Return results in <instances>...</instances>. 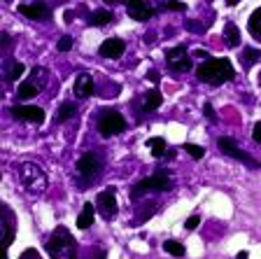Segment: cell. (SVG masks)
<instances>
[{
    "mask_svg": "<svg viewBox=\"0 0 261 259\" xmlns=\"http://www.w3.org/2000/svg\"><path fill=\"white\" fill-rule=\"evenodd\" d=\"M19 12L28 19H35V21H47L51 19V10H49L44 3H31V5H19Z\"/></svg>",
    "mask_w": 261,
    "mask_h": 259,
    "instance_id": "cell-13",
    "label": "cell"
},
{
    "mask_svg": "<svg viewBox=\"0 0 261 259\" xmlns=\"http://www.w3.org/2000/svg\"><path fill=\"white\" fill-rule=\"evenodd\" d=\"M3 217H5V245L10 248L14 241V213L7 205H3Z\"/></svg>",
    "mask_w": 261,
    "mask_h": 259,
    "instance_id": "cell-16",
    "label": "cell"
},
{
    "mask_svg": "<svg viewBox=\"0 0 261 259\" xmlns=\"http://www.w3.org/2000/svg\"><path fill=\"white\" fill-rule=\"evenodd\" d=\"M259 61H261V52H259V49H252V47H245L243 49V56H240L243 68H250V65L259 63Z\"/></svg>",
    "mask_w": 261,
    "mask_h": 259,
    "instance_id": "cell-22",
    "label": "cell"
},
{
    "mask_svg": "<svg viewBox=\"0 0 261 259\" xmlns=\"http://www.w3.org/2000/svg\"><path fill=\"white\" fill-rule=\"evenodd\" d=\"M96 208H98V215L108 222L117 217L119 208H117V194H114V189H103V192L96 196Z\"/></svg>",
    "mask_w": 261,
    "mask_h": 259,
    "instance_id": "cell-9",
    "label": "cell"
},
{
    "mask_svg": "<svg viewBox=\"0 0 261 259\" xmlns=\"http://www.w3.org/2000/svg\"><path fill=\"white\" fill-rule=\"evenodd\" d=\"M166 7H168V10H173V12H182L185 10V3H177V0H166Z\"/></svg>",
    "mask_w": 261,
    "mask_h": 259,
    "instance_id": "cell-30",
    "label": "cell"
},
{
    "mask_svg": "<svg viewBox=\"0 0 261 259\" xmlns=\"http://www.w3.org/2000/svg\"><path fill=\"white\" fill-rule=\"evenodd\" d=\"M147 77H149V80H152V82H159V80H161L156 70H149V73H147Z\"/></svg>",
    "mask_w": 261,
    "mask_h": 259,
    "instance_id": "cell-36",
    "label": "cell"
},
{
    "mask_svg": "<svg viewBox=\"0 0 261 259\" xmlns=\"http://www.w3.org/2000/svg\"><path fill=\"white\" fill-rule=\"evenodd\" d=\"M226 3H228V5H231V7H233V5H238L240 0H226Z\"/></svg>",
    "mask_w": 261,
    "mask_h": 259,
    "instance_id": "cell-38",
    "label": "cell"
},
{
    "mask_svg": "<svg viewBox=\"0 0 261 259\" xmlns=\"http://www.w3.org/2000/svg\"><path fill=\"white\" fill-rule=\"evenodd\" d=\"M126 129V119L121 112L117 110H103L100 117H98V133L103 138H110V135H117Z\"/></svg>",
    "mask_w": 261,
    "mask_h": 259,
    "instance_id": "cell-5",
    "label": "cell"
},
{
    "mask_svg": "<svg viewBox=\"0 0 261 259\" xmlns=\"http://www.w3.org/2000/svg\"><path fill=\"white\" fill-rule=\"evenodd\" d=\"M100 168H103V161H100V157L93 154V152H87V154H82V157L77 159V173H80V178L84 180V182L96 180L98 175H100Z\"/></svg>",
    "mask_w": 261,
    "mask_h": 259,
    "instance_id": "cell-7",
    "label": "cell"
},
{
    "mask_svg": "<svg viewBox=\"0 0 261 259\" xmlns=\"http://www.w3.org/2000/svg\"><path fill=\"white\" fill-rule=\"evenodd\" d=\"M247 31H250V35H254V40L261 42V7H256L250 14V19H247Z\"/></svg>",
    "mask_w": 261,
    "mask_h": 259,
    "instance_id": "cell-18",
    "label": "cell"
},
{
    "mask_svg": "<svg viewBox=\"0 0 261 259\" xmlns=\"http://www.w3.org/2000/svg\"><path fill=\"white\" fill-rule=\"evenodd\" d=\"M75 252H77V243H75V238H72V233L65 227H56V231L47 241V254L49 257L70 259V257H75Z\"/></svg>",
    "mask_w": 261,
    "mask_h": 259,
    "instance_id": "cell-2",
    "label": "cell"
},
{
    "mask_svg": "<svg viewBox=\"0 0 261 259\" xmlns=\"http://www.w3.org/2000/svg\"><path fill=\"white\" fill-rule=\"evenodd\" d=\"M194 56H198V59H203V61H205V59H207V52H205V49H196V52H194Z\"/></svg>",
    "mask_w": 261,
    "mask_h": 259,
    "instance_id": "cell-34",
    "label": "cell"
},
{
    "mask_svg": "<svg viewBox=\"0 0 261 259\" xmlns=\"http://www.w3.org/2000/svg\"><path fill=\"white\" fill-rule=\"evenodd\" d=\"M187 28H189V31H203V26H198L196 21H189L187 23Z\"/></svg>",
    "mask_w": 261,
    "mask_h": 259,
    "instance_id": "cell-35",
    "label": "cell"
},
{
    "mask_svg": "<svg viewBox=\"0 0 261 259\" xmlns=\"http://www.w3.org/2000/svg\"><path fill=\"white\" fill-rule=\"evenodd\" d=\"M203 112H205V114H207V119H212V122L217 119V117H215V110H212L210 103H205V105H203Z\"/></svg>",
    "mask_w": 261,
    "mask_h": 259,
    "instance_id": "cell-32",
    "label": "cell"
},
{
    "mask_svg": "<svg viewBox=\"0 0 261 259\" xmlns=\"http://www.w3.org/2000/svg\"><path fill=\"white\" fill-rule=\"evenodd\" d=\"M112 19H114L112 12L100 10V12H93V14L89 16V23H91V26H108V23L112 21Z\"/></svg>",
    "mask_w": 261,
    "mask_h": 259,
    "instance_id": "cell-25",
    "label": "cell"
},
{
    "mask_svg": "<svg viewBox=\"0 0 261 259\" xmlns=\"http://www.w3.org/2000/svg\"><path fill=\"white\" fill-rule=\"evenodd\" d=\"M198 222H201V217H198V215H191L189 220L185 222V229H187V231H194V229L198 227Z\"/></svg>",
    "mask_w": 261,
    "mask_h": 259,
    "instance_id": "cell-29",
    "label": "cell"
},
{
    "mask_svg": "<svg viewBox=\"0 0 261 259\" xmlns=\"http://www.w3.org/2000/svg\"><path fill=\"white\" fill-rule=\"evenodd\" d=\"M16 119L21 122H31V124H42L44 122V110L38 108V105H14L10 110Z\"/></svg>",
    "mask_w": 261,
    "mask_h": 259,
    "instance_id": "cell-11",
    "label": "cell"
},
{
    "mask_svg": "<svg viewBox=\"0 0 261 259\" xmlns=\"http://www.w3.org/2000/svg\"><path fill=\"white\" fill-rule=\"evenodd\" d=\"M98 52H100V56H105V59H119V56L126 52V42L119 38H110L100 44Z\"/></svg>",
    "mask_w": 261,
    "mask_h": 259,
    "instance_id": "cell-14",
    "label": "cell"
},
{
    "mask_svg": "<svg viewBox=\"0 0 261 259\" xmlns=\"http://www.w3.org/2000/svg\"><path fill=\"white\" fill-rule=\"evenodd\" d=\"M23 73H26V65H23L21 61H7V68H5V80L7 82H16Z\"/></svg>",
    "mask_w": 261,
    "mask_h": 259,
    "instance_id": "cell-19",
    "label": "cell"
},
{
    "mask_svg": "<svg viewBox=\"0 0 261 259\" xmlns=\"http://www.w3.org/2000/svg\"><path fill=\"white\" fill-rule=\"evenodd\" d=\"M173 189V178H170L166 171H156L152 178H145L130 189V196L133 199H140L142 194H149V192H170Z\"/></svg>",
    "mask_w": 261,
    "mask_h": 259,
    "instance_id": "cell-3",
    "label": "cell"
},
{
    "mask_svg": "<svg viewBox=\"0 0 261 259\" xmlns=\"http://www.w3.org/2000/svg\"><path fill=\"white\" fill-rule=\"evenodd\" d=\"M161 103H163V96L159 89H152V91L145 96V103H142V108H145V112H154L156 108H161Z\"/></svg>",
    "mask_w": 261,
    "mask_h": 259,
    "instance_id": "cell-20",
    "label": "cell"
},
{
    "mask_svg": "<svg viewBox=\"0 0 261 259\" xmlns=\"http://www.w3.org/2000/svg\"><path fill=\"white\" fill-rule=\"evenodd\" d=\"M163 250L168 254H173V257H182V254H185V245L177 243V241H166V243H163Z\"/></svg>",
    "mask_w": 261,
    "mask_h": 259,
    "instance_id": "cell-26",
    "label": "cell"
},
{
    "mask_svg": "<svg viewBox=\"0 0 261 259\" xmlns=\"http://www.w3.org/2000/svg\"><path fill=\"white\" fill-rule=\"evenodd\" d=\"M21 257H35V259H40V252H38V250H23Z\"/></svg>",
    "mask_w": 261,
    "mask_h": 259,
    "instance_id": "cell-33",
    "label": "cell"
},
{
    "mask_svg": "<svg viewBox=\"0 0 261 259\" xmlns=\"http://www.w3.org/2000/svg\"><path fill=\"white\" fill-rule=\"evenodd\" d=\"M19 180H21V184L28 192H42V189L47 187V175H44V171L38 163H31V161L19 166Z\"/></svg>",
    "mask_w": 261,
    "mask_h": 259,
    "instance_id": "cell-4",
    "label": "cell"
},
{
    "mask_svg": "<svg viewBox=\"0 0 261 259\" xmlns=\"http://www.w3.org/2000/svg\"><path fill=\"white\" fill-rule=\"evenodd\" d=\"M98 208L93 203H84V208H82L80 217H77V227L80 229H89L93 224V213H96Z\"/></svg>",
    "mask_w": 261,
    "mask_h": 259,
    "instance_id": "cell-17",
    "label": "cell"
},
{
    "mask_svg": "<svg viewBox=\"0 0 261 259\" xmlns=\"http://www.w3.org/2000/svg\"><path fill=\"white\" fill-rule=\"evenodd\" d=\"M93 91H96L93 77H91V75H87V73H82V75L75 80V86H72V93H75L77 98H89V96H93Z\"/></svg>",
    "mask_w": 261,
    "mask_h": 259,
    "instance_id": "cell-15",
    "label": "cell"
},
{
    "mask_svg": "<svg viewBox=\"0 0 261 259\" xmlns=\"http://www.w3.org/2000/svg\"><path fill=\"white\" fill-rule=\"evenodd\" d=\"M224 40H226L228 47H233V49L240 44V31L233 21H228L226 26H224Z\"/></svg>",
    "mask_w": 261,
    "mask_h": 259,
    "instance_id": "cell-21",
    "label": "cell"
},
{
    "mask_svg": "<svg viewBox=\"0 0 261 259\" xmlns=\"http://www.w3.org/2000/svg\"><path fill=\"white\" fill-rule=\"evenodd\" d=\"M105 5H117V3H119V0H103Z\"/></svg>",
    "mask_w": 261,
    "mask_h": 259,
    "instance_id": "cell-37",
    "label": "cell"
},
{
    "mask_svg": "<svg viewBox=\"0 0 261 259\" xmlns=\"http://www.w3.org/2000/svg\"><path fill=\"white\" fill-rule=\"evenodd\" d=\"M126 12H128V16L136 19V21H147L149 16L156 14V10L147 5L145 0H126Z\"/></svg>",
    "mask_w": 261,
    "mask_h": 259,
    "instance_id": "cell-12",
    "label": "cell"
},
{
    "mask_svg": "<svg viewBox=\"0 0 261 259\" xmlns=\"http://www.w3.org/2000/svg\"><path fill=\"white\" fill-rule=\"evenodd\" d=\"M198 80L205 82V84H212V86H219L224 82H231L236 77V70L231 61L228 59H205L201 65H198V70H196Z\"/></svg>",
    "mask_w": 261,
    "mask_h": 259,
    "instance_id": "cell-1",
    "label": "cell"
},
{
    "mask_svg": "<svg viewBox=\"0 0 261 259\" xmlns=\"http://www.w3.org/2000/svg\"><path fill=\"white\" fill-rule=\"evenodd\" d=\"M147 147L152 150V157H156V159L166 157V150H168V145H166L163 138H149V140H147Z\"/></svg>",
    "mask_w": 261,
    "mask_h": 259,
    "instance_id": "cell-24",
    "label": "cell"
},
{
    "mask_svg": "<svg viewBox=\"0 0 261 259\" xmlns=\"http://www.w3.org/2000/svg\"><path fill=\"white\" fill-rule=\"evenodd\" d=\"M252 138H254V143H261V122H256V124H254V131H252Z\"/></svg>",
    "mask_w": 261,
    "mask_h": 259,
    "instance_id": "cell-31",
    "label": "cell"
},
{
    "mask_svg": "<svg viewBox=\"0 0 261 259\" xmlns=\"http://www.w3.org/2000/svg\"><path fill=\"white\" fill-rule=\"evenodd\" d=\"M77 114V105L70 101H65L61 103V108H59V114H56V122H68V119H72Z\"/></svg>",
    "mask_w": 261,
    "mask_h": 259,
    "instance_id": "cell-23",
    "label": "cell"
},
{
    "mask_svg": "<svg viewBox=\"0 0 261 259\" xmlns=\"http://www.w3.org/2000/svg\"><path fill=\"white\" fill-rule=\"evenodd\" d=\"M44 80H47V70L44 68H33V77L26 82H21L19 84V89H16V96L21 98V101H28V98L33 96H38L40 91H42V86H44Z\"/></svg>",
    "mask_w": 261,
    "mask_h": 259,
    "instance_id": "cell-6",
    "label": "cell"
},
{
    "mask_svg": "<svg viewBox=\"0 0 261 259\" xmlns=\"http://www.w3.org/2000/svg\"><path fill=\"white\" fill-rule=\"evenodd\" d=\"M217 145H219V150L226 154V157H231V159H236V161H243V163H247V166L252 168V171H256V168H261V163L256 161V159H252L247 152H243L238 145H236V140L233 138H219L217 140Z\"/></svg>",
    "mask_w": 261,
    "mask_h": 259,
    "instance_id": "cell-8",
    "label": "cell"
},
{
    "mask_svg": "<svg viewBox=\"0 0 261 259\" xmlns=\"http://www.w3.org/2000/svg\"><path fill=\"white\" fill-rule=\"evenodd\" d=\"M70 47H72V38L70 35H63L59 40V52H70Z\"/></svg>",
    "mask_w": 261,
    "mask_h": 259,
    "instance_id": "cell-28",
    "label": "cell"
},
{
    "mask_svg": "<svg viewBox=\"0 0 261 259\" xmlns=\"http://www.w3.org/2000/svg\"><path fill=\"white\" fill-rule=\"evenodd\" d=\"M166 63H168V68H173V70L177 73H187L191 70V56L187 54V47H173V49H166Z\"/></svg>",
    "mask_w": 261,
    "mask_h": 259,
    "instance_id": "cell-10",
    "label": "cell"
},
{
    "mask_svg": "<svg viewBox=\"0 0 261 259\" xmlns=\"http://www.w3.org/2000/svg\"><path fill=\"white\" fill-rule=\"evenodd\" d=\"M185 150L189 152V157H194V159H203V154H205V150H203V147H198V145H191V143H187V145H185Z\"/></svg>",
    "mask_w": 261,
    "mask_h": 259,
    "instance_id": "cell-27",
    "label": "cell"
}]
</instances>
